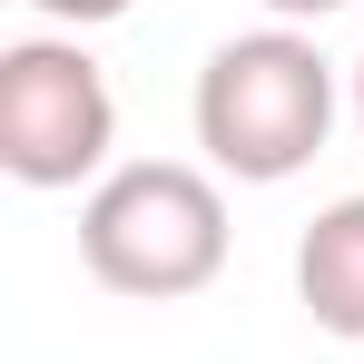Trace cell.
I'll list each match as a JSON object with an SVG mask.
<instances>
[{"mask_svg":"<svg viewBox=\"0 0 364 364\" xmlns=\"http://www.w3.org/2000/svg\"><path fill=\"white\" fill-rule=\"evenodd\" d=\"M335 109H345L335 60L315 50V30H286V20L217 40L207 69H197V99H187L207 168L237 178V187L305 178L325 158V138H335Z\"/></svg>","mask_w":364,"mask_h":364,"instance_id":"6da1fadb","label":"cell"},{"mask_svg":"<svg viewBox=\"0 0 364 364\" xmlns=\"http://www.w3.org/2000/svg\"><path fill=\"white\" fill-rule=\"evenodd\" d=\"M79 266L128 305H178L227 276V187L187 158H119L79 197Z\"/></svg>","mask_w":364,"mask_h":364,"instance_id":"7a4b0ae2","label":"cell"},{"mask_svg":"<svg viewBox=\"0 0 364 364\" xmlns=\"http://www.w3.org/2000/svg\"><path fill=\"white\" fill-rule=\"evenodd\" d=\"M0 168L40 197L119 168V89L79 30H20L0 50Z\"/></svg>","mask_w":364,"mask_h":364,"instance_id":"3957f363","label":"cell"},{"mask_svg":"<svg viewBox=\"0 0 364 364\" xmlns=\"http://www.w3.org/2000/svg\"><path fill=\"white\" fill-rule=\"evenodd\" d=\"M296 305L315 315V335L364 345V197L315 207L296 237Z\"/></svg>","mask_w":364,"mask_h":364,"instance_id":"277c9868","label":"cell"},{"mask_svg":"<svg viewBox=\"0 0 364 364\" xmlns=\"http://www.w3.org/2000/svg\"><path fill=\"white\" fill-rule=\"evenodd\" d=\"M30 10H40L50 30H109V20H128L138 0H30Z\"/></svg>","mask_w":364,"mask_h":364,"instance_id":"5b68a950","label":"cell"},{"mask_svg":"<svg viewBox=\"0 0 364 364\" xmlns=\"http://www.w3.org/2000/svg\"><path fill=\"white\" fill-rule=\"evenodd\" d=\"M345 0H266V20H286V30H315V20H335Z\"/></svg>","mask_w":364,"mask_h":364,"instance_id":"8992f818","label":"cell"},{"mask_svg":"<svg viewBox=\"0 0 364 364\" xmlns=\"http://www.w3.org/2000/svg\"><path fill=\"white\" fill-rule=\"evenodd\" d=\"M345 99H355V128H364V60L345 69Z\"/></svg>","mask_w":364,"mask_h":364,"instance_id":"52a82bcc","label":"cell"}]
</instances>
